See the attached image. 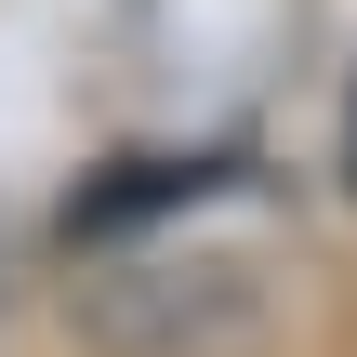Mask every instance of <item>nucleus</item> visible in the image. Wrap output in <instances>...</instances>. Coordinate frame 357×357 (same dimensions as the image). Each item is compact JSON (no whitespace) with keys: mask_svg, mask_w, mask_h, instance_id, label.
I'll return each mask as SVG.
<instances>
[{"mask_svg":"<svg viewBox=\"0 0 357 357\" xmlns=\"http://www.w3.org/2000/svg\"><path fill=\"white\" fill-rule=\"evenodd\" d=\"M344 172H357V132H344Z\"/></svg>","mask_w":357,"mask_h":357,"instance_id":"obj_1","label":"nucleus"}]
</instances>
